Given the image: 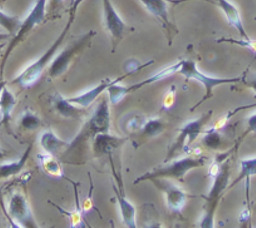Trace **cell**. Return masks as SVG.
<instances>
[{"label": "cell", "mask_w": 256, "mask_h": 228, "mask_svg": "<svg viewBox=\"0 0 256 228\" xmlns=\"http://www.w3.org/2000/svg\"><path fill=\"white\" fill-rule=\"evenodd\" d=\"M20 126L26 131H34V129L39 128L42 126V119L34 112L26 110L23 113V116H22Z\"/></svg>", "instance_id": "obj_27"}, {"label": "cell", "mask_w": 256, "mask_h": 228, "mask_svg": "<svg viewBox=\"0 0 256 228\" xmlns=\"http://www.w3.org/2000/svg\"><path fill=\"white\" fill-rule=\"evenodd\" d=\"M154 185L164 193L167 207L174 213H181L190 196L181 187L172 183L168 178H152Z\"/></svg>", "instance_id": "obj_10"}, {"label": "cell", "mask_w": 256, "mask_h": 228, "mask_svg": "<svg viewBox=\"0 0 256 228\" xmlns=\"http://www.w3.org/2000/svg\"><path fill=\"white\" fill-rule=\"evenodd\" d=\"M66 0H49V4L46 5V9L49 10V13L54 14L59 8L62 6V4L64 3Z\"/></svg>", "instance_id": "obj_29"}, {"label": "cell", "mask_w": 256, "mask_h": 228, "mask_svg": "<svg viewBox=\"0 0 256 228\" xmlns=\"http://www.w3.org/2000/svg\"><path fill=\"white\" fill-rule=\"evenodd\" d=\"M212 110H210L208 113H205L200 118H196L194 121H190L180 129L178 136H177L176 141L172 143V146L170 147L168 152H167V156L164 158V163H167L171 159H174L177 154H180L181 152H187V147L191 146L196 139L200 137V134L202 133V129L206 124L210 122V119L212 118Z\"/></svg>", "instance_id": "obj_6"}, {"label": "cell", "mask_w": 256, "mask_h": 228, "mask_svg": "<svg viewBox=\"0 0 256 228\" xmlns=\"http://www.w3.org/2000/svg\"><path fill=\"white\" fill-rule=\"evenodd\" d=\"M110 102H108V98H103L100 100V103L98 104V107L96 108V110L93 112L92 116L90 117L87 122L84 123V126L82 127L80 132L78 133V136L70 142V151L72 149L78 148L82 144H84L86 142L90 141L94 138L97 134L100 133H106V132H110Z\"/></svg>", "instance_id": "obj_2"}, {"label": "cell", "mask_w": 256, "mask_h": 228, "mask_svg": "<svg viewBox=\"0 0 256 228\" xmlns=\"http://www.w3.org/2000/svg\"><path fill=\"white\" fill-rule=\"evenodd\" d=\"M216 4H218V8L222 10V13L225 14L228 24L238 31L241 38H242L244 40H250V36L246 33V29L245 26H244V21L242 18H241V14L240 11H238V9L236 8L231 1H228V0H218V3Z\"/></svg>", "instance_id": "obj_17"}, {"label": "cell", "mask_w": 256, "mask_h": 228, "mask_svg": "<svg viewBox=\"0 0 256 228\" xmlns=\"http://www.w3.org/2000/svg\"><path fill=\"white\" fill-rule=\"evenodd\" d=\"M245 84L248 85V88H251V89L256 93V77L251 78V79H248V80H245ZM255 97H256V94H255Z\"/></svg>", "instance_id": "obj_32"}, {"label": "cell", "mask_w": 256, "mask_h": 228, "mask_svg": "<svg viewBox=\"0 0 256 228\" xmlns=\"http://www.w3.org/2000/svg\"><path fill=\"white\" fill-rule=\"evenodd\" d=\"M128 138H120L118 136H113L110 132L100 133L93 138V153L96 158H100L103 156H112L114 151L123 146Z\"/></svg>", "instance_id": "obj_13"}, {"label": "cell", "mask_w": 256, "mask_h": 228, "mask_svg": "<svg viewBox=\"0 0 256 228\" xmlns=\"http://www.w3.org/2000/svg\"><path fill=\"white\" fill-rule=\"evenodd\" d=\"M248 128H246L245 133L242 137L248 136V133H255L256 134V112L254 114H251L250 117H248Z\"/></svg>", "instance_id": "obj_28"}, {"label": "cell", "mask_w": 256, "mask_h": 228, "mask_svg": "<svg viewBox=\"0 0 256 228\" xmlns=\"http://www.w3.org/2000/svg\"><path fill=\"white\" fill-rule=\"evenodd\" d=\"M4 1H6V0H0V4H3Z\"/></svg>", "instance_id": "obj_36"}, {"label": "cell", "mask_w": 256, "mask_h": 228, "mask_svg": "<svg viewBox=\"0 0 256 228\" xmlns=\"http://www.w3.org/2000/svg\"><path fill=\"white\" fill-rule=\"evenodd\" d=\"M6 152L3 151V149H2V147H0V159H3V158H6Z\"/></svg>", "instance_id": "obj_34"}, {"label": "cell", "mask_w": 256, "mask_h": 228, "mask_svg": "<svg viewBox=\"0 0 256 228\" xmlns=\"http://www.w3.org/2000/svg\"><path fill=\"white\" fill-rule=\"evenodd\" d=\"M2 49H3V45H0V51H2Z\"/></svg>", "instance_id": "obj_37"}, {"label": "cell", "mask_w": 256, "mask_h": 228, "mask_svg": "<svg viewBox=\"0 0 256 228\" xmlns=\"http://www.w3.org/2000/svg\"><path fill=\"white\" fill-rule=\"evenodd\" d=\"M180 65H181V62L176 63V64L172 65V67H168V68H166V69L161 70V72L157 73V74H154V75H152V77L148 78V79H144V80H142V82L137 83V84L130 85V87L118 85L117 83H114V84H112L107 89L108 95H110V104H118L120 100L124 99V97H127V95L131 94V93H134L136 90L141 89V88H144V85H148V84H152V83L160 82V80L166 79V78L176 74V73H178Z\"/></svg>", "instance_id": "obj_9"}, {"label": "cell", "mask_w": 256, "mask_h": 228, "mask_svg": "<svg viewBox=\"0 0 256 228\" xmlns=\"http://www.w3.org/2000/svg\"><path fill=\"white\" fill-rule=\"evenodd\" d=\"M16 105V98L10 90L6 88V85L4 87L3 92L0 94V109H2V114H3V118L0 122V126H6V128H9V122L12 119V113L13 109Z\"/></svg>", "instance_id": "obj_19"}, {"label": "cell", "mask_w": 256, "mask_h": 228, "mask_svg": "<svg viewBox=\"0 0 256 228\" xmlns=\"http://www.w3.org/2000/svg\"><path fill=\"white\" fill-rule=\"evenodd\" d=\"M20 24L22 21L18 16L8 15V14H6L4 11L0 10V26H3L9 34L16 35V31L20 28Z\"/></svg>", "instance_id": "obj_25"}, {"label": "cell", "mask_w": 256, "mask_h": 228, "mask_svg": "<svg viewBox=\"0 0 256 228\" xmlns=\"http://www.w3.org/2000/svg\"><path fill=\"white\" fill-rule=\"evenodd\" d=\"M39 142H40V146L44 149V152L53 154L56 157L63 153H68L70 147V142L60 139L52 129H46V132H43Z\"/></svg>", "instance_id": "obj_16"}, {"label": "cell", "mask_w": 256, "mask_h": 228, "mask_svg": "<svg viewBox=\"0 0 256 228\" xmlns=\"http://www.w3.org/2000/svg\"><path fill=\"white\" fill-rule=\"evenodd\" d=\"M6 85V82H0V94H2V92H3V89Z\"/></svg>", "instance_id": "obj_35"}, {"label": "cell", "mask_w": 256, "mask_h": 228, "mask_svg": "<svg viewBox=\"0 0 256 228\" xmlns=\"http://www.w3.org/2000/svg\"><path fill=\"white\" fill-rule=\"evenodd\" d=\"M46 5H48V0H36L33 9H32L30 13H29V15L24 19V21H22L20 28L16 31L14 38L12 39L8 48H6V53H4L3 63H2V68H0V73H2V74H3L4 68H6V62H8L12 51H13L19 44L23 43V41L26 40V36L46 19Z\"/></svg>", "instance_id": "obj_5"}, {"label": "cell", "mask_w": 256, "mask_h": 228, "mask_svg": "<svg viewBox=\"0 0 256 228\" xmlns=\"http://www.w3.org/2000/svg\"><path fill=\"white\" fill-rule=\"evenodd\" d=\"M128 75H131V73L126 72L124 75H122V77L117 78V79H114V80H112V79H110V78H107V79H103L102 82H100V84L97 85V87L92 88V89L87 90V92L82 93V94L77 95V97L68 98V99H70L72 103H74V104L80 105V107L87 108V107H90V105L92 104V103L94 102V100L97 99V98L100 97V95L102 94L103 92H106V90H107L108 88L110 87V85L114 84V83H120V80L126 79V78H127Z\"/></svg>", "instance_id": "obj_14"}, {"label": "cell", "mask_w": 256, "mask_h": 228, "mask_svg": "<svg viewBox=\"0 0 256 228\" xmlns=\"http://www.w3.org/2000/svg\"><path fill=\"white\" fill-rule=\"evenodd\" d=\"M204 146L208 147L210 149H218L220 148L221 143H222V137H221L220 131L215 127L210 128L208 131H206L205 137L202 139Z\"/></svg>", "instance_id": "obj_26"}, {"label": "cell", "mask_w": 256, "mask_h": 228, "mask_svg": "<svg viewBox=\"0 0 256 228\" xmlns=\"http://www.w3.org/2000/svg\"><path fill=\"white\" fill-rule=\"evenodd\" d=\"M240 175L236 177V180L228 186V188L234 187V186L238 185V182L245 180L246 181V192H248H248H250V181L254 176H256V157L252 158H245L241 159L240 162Z\"/></svg>", "instance_id": "obj_21"}, {"label": "cell", "mask_w": 256, "mask_h": 228, "mask_svg": "<svg viewBox=\"0 0 256 228\" xmlns=\"http://www.w3.org/2000/svg\"><path fill=\"white\" fill-rule=\"evenodd\" d=\"M9 215L12 216L16 222L19 223L20 227L36 228L38 225L36 222L28 200L23 193H14L9 201Z\"/></svg>", "instance_id": "obj_12"}, {"label": "cell", "mask_w": 256, "mask_h": 228, "mask_svg": "<svg viewBox=\"0 0 256 228\" xmlns=\"http://www.w3.org/2000/svg\"><path fill=\"white\" fill-rule=\"evenodd\" d=\"M12 36V34H2L0 33V41H3V40H6V39H9Z\"/></svg>", "instance_id": "obj_33"}, {"label": "cell", "mask_w": 256, "mask_h": 228, "mask_svg": "<svg viewBox=\"0 0 256 228\" xmlns=\"http://www.w3.org/2000/svg\"><path fill=\"white\" fill-rule=\"evenodd\" d=\"M50 103L53 109L58 113L59 116L70 119H80L83 116V110L80 105L70 102L68 98L63 97L59 92L54 93L50 97Z\"/></svg>", "instance_id": "obj_15"}, {"label": "cell", "mask_w": 256, "mask_h": 228, "mask_svg": "<svg viewBox=\"0 0 256 228\" xmlns=\"http://www.w3.org/2000/svg\"><path fill=\"white\" fill-rule=\"evenodd\" d=\"M38 159L42 168H43L48 175L54 176V177H64L63 167H62V163L59 162L58 157L44 152V153L38 154Z\"/></svg>", "instance_id": "obj_22"}, {"label": "cell", "mask_w": 256, "mask_h": 228, "mask_svg": "<svg viewBox=\"0 0 256 228\" xmlns=\"http://www.w3.org/2000/svg\"><path fill=\"white\" fill-rule=\"evenodd\" d=\"M32 148H33V144H29V147L26 148V151L24 152L23 156L20 157L19 161L0 164V180H4V178H9L13 177V176L19 175V173L23 171L24 167H26V162H28Z\"/></svg>", "instance_id": "obj_20"}, {"label": "cell", "mask_w": 256, "mask_h": 228, "mask_svg": "<svg viewBox=\"0 0 256 228\" xmlns=\"http://www.w3.org/2000/svg\"><path fill=\"white\" fill-rule=\"evenodd\" d=\"M147 119L148 118L146 116H144V114H137V113L128 117L127 122H126V131H127V133H131L132 136L138 134L140 131L144 128Z\"/></svg>", "instance_id": "obj_24"}, {"label": "cell", "mask_w": 256, "mask_h": 228, "mask_svg": "<svg viewBox=\"0 0 256 228\" xmlns=\"http://www.w3.org/2000/svg\"><path fill=\"white\" fill-rule=\"evenodd\" d=\"M74 15H70V20H68L67 25L64 26L60 35H59L58 38H56V40L52 44L50 48H49L39 59H36V62L32 63L30 65H28L16 79L12 80V84H16L22 88H30L40 79L43 72L46 69V67L53 62V58L56 55L59 48L63 45L64 39H66L67 34L70 33V28H72L73 25V21H74Z\"/></svg>", "instance_id": "obj_1"}, {"label": "cell", "mask_w": 256, "mask_h": 228, "mask_svg": "<svg viewBox=\"0 0 256 228\" xmlns=\"http://www.w3.org/2000/svg\"><path fill=\"white\" fill-rule=\"evenodd\" d=\"M212 188L210 193L206 197L205 207H204V215L201 218L200 227L204 228H212L214 227V218H215L216 208H218V202L224 196V192L228 187V180H230V164L228 162H224L220 167V171L215 176Z\"/></svg>", "instance_id": "obj_4"}, {"label": "cell", "mask_w": 256, "mask_h": 228, "mask_svg": "<svg viewBox=\"0 0 256 228\" xmlns=\"http://www.w3.org/2000/svg\"><path fill=\"white\" fill-rule=\"evenodd\" d=\"M94 35L96 31L90 30V33L82 35L78 40L73 41L70 45H68L64 50H62L59 55L54 56L53 62L50 63V67H49V77L59 78L67 72L70 65H72V63L87 49V46L90 45Z\"/></svg>", "instance_id": "obj_7"}, {"label": "cell", "mask_w": 256, "mask_h": 228, "mask_svg": "<svg viewBox=\"0 0 256 228\" xmlns=\"http://www.w3.org/2000/svg\"><path fill=\"white\" fill-rule=\"evenodd\" d=\"M103 16H104V26L106 30L110 34L113 41V49L112 51L116 50L118 44L122 41L124 38V34L127 31L128 26L120 18V14L112 5L110 0H103Z\"/></svg>", "instance_id": "obj_11"}, {"label": "cell", "mask_w": 256, "mask_h": 228, "mask_svg": "<svg viewBox=\"0 0 256 228\" xmlns=\"http://www.w3.org/2000/svg\"><path fill=\"white\" fill-rule=\"evenodd\" d=\"M178 74L184 75L187 80L188 79H195L198 80V83L205 87L206 94L195 107L192 108V110H195L198 105H201L202 103H205L206 100L210 99L212 97L214 93V88L218 87V85L222 84H228V83H240L242 82L244 77H238V78H214V77H208V75L204 74L200 69L198 68L196 63L194 60H181V65H180L178 69Z\"/></svg>", "instance_id": "obj_8"}, {"label": "cell", "mask_w": 256, "mask_h": 228, "mask_svg": "<svg viewBox=\"0 0 256 228\" xmlns=\"http://www.w3.org/2000/svg\"><path fill=\"white\" fill-rule=\"evenodd\" d=\"M116 192V197H117L118 205H120V216H122V220L124 222V225L130 228H136L137 227V210L134 205H132L130 201L126 198L124 190H120V188H117V186L113 187Z\"/></svg>", "instance_id": "obj_18"}, {"label": "cell", "mask_w": 256, "mask_h": 228, "mask_svg": "<svg viewBox=\"0 0 256 228\" xmlns=\"http://www.w3.org/2000/svg\"><path fill=\"white\" fill-rule=\"evenodd\" d=\"M174 102V87H172V89L167 93L166 98L164 100V108H170Z\"/></svg>", "instance_id": "obj_30"}, {"label": "cell", "mask_w": 256, "mask_h": 228, "mask_svg": "<svg viewBox=\"0 0 256 228\" xmlns=\"http://www.w3.org/2000/svg\"><path fill=\"white\" fill-rule=\"evenodd\" d=\"M83 1H84V0H73L72 5H70V15L76 16L78 8H80V5L83 3Z\"/></svg>", "instance_id": "obj_31"}, {"label": "cell", "mask_w": 256, "mask_h": 228, "mask_svg": "<svg viewBox=\"0 0 256 228\" xmlns=\"http://www.w3.org/2000/svg\"><path fill=\"white\" fill-rule=\"evenodd\" d=\"M208 161L206 157L198 156V157H184V158L177 159L174 162H167L164 166L158 167V168L154 169L151 172L144 173V176L137 178L134 181L136 185H138L142 181H151L152 178H176V180H182L191 169L198 168L205 164Z\"/></svg>", "instance_id": "obj_3"}, {"label": "cell", "mask_w": 256, "mask_h": 228, "mask_svg": "<svg viewBox=\"0 0 256 228\" xmlns=\"http://www.w3.org/2000/svg\"><path fill=\"white\" fill-rule=\"evenodd\" d=\"M164 129H166V124H164L161 119L148 118L146 123H144V128L140 131L138 141L144 142L147 141V139L154 138V137H157L158 134H161Z\"/></svg>", "instance_id": "obj_23"}]
</instances>
